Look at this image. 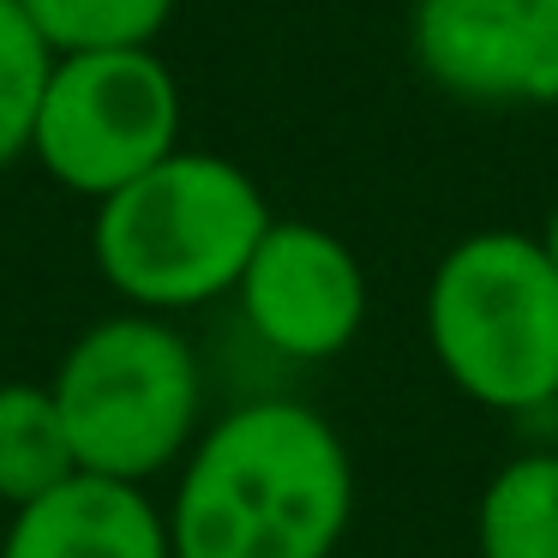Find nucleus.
<instances>
[{
  "instance_id": "nucleus-12",
  "label": "nucleus",
  "mask_w": 558,
  "mask_h": 558,
  "mask_svg": "<svg viewBox=\"0 0 558 558\" xmlns=\"http://www.w3.org/2000/svg\"><path fill=\"white\" fill-rule=\"evenodd\" d=\"M49 73H54V49L37 37V25L25 19L19 0H0V169L31 157Z\"/></svg>"
},
{
  "instance_id": "nucleus-4",
  "label": "nucleus",
  "mask_w": 558,
  "mask_h": 558,
  "mask_svg": "<svg viewBox=\"0 0 558 558\" xmlns=\"http://www.w3.org/2000/svg\"><path fill=\"white\" fill-rule=\"evenodd\" d=\"M49 390L78 474L145 486L181 469L205 433V366L162 313H114L78 330Z\"/></svg>"
},
{
  "instance_id": "nucleus-10",
  "label": "nucleus",
  "mask_w": 558,
  "mask_h": 558,
  "mask_svg": "<svg viewBox=\"0 0 558 558\" xmlns=\"http://www.w3.org/2000/svg\"><path fill=\"white\" fill-rule=\"evenodd\" d=\"M78 474L73 438L49 385H0V505H31Z\"/></svg>"
},
{
  "instance_id": "nucleus-2",
  "label": "nucleus",
  "mask_w": 558,
  "mask_h": 558,
  "mask_svg": "<svg viewBox=\"0 0 558 558\" xmlns=\"http://www.w3.org/2000/svg\"><path fill=\"white\" fill-rule=\"evenodd\" d=\"M265 186L217 150H174L97 205L90 253L133 313H193L241 289L270 229Z\"/></svg>"
},
{
  "instance_id": "nucleus-6",
  "label": "nucleus",
  "mask_w": 558,
  "mask_h": 558,
  "mask_svg": "<svg viewBox=\"0 0 558 558\" xmlns=\"http://www.w3.org/2000/svg\"><path fill=\"white\" fill-rule=\"evenodd\" d=\"M409 54L433 90L469 109L558 102V0H414Z\"/></svg>"
},
{
  "instance_id": "nucleus-7",
  "label": "nucleus",
  "mask_w": 558,
  "mask_h": 558,
  "mask_svg": "<svg viewBox=\"0 0 558 558\" xmlns=\"http://www.w3.org/2000/svg\"><path fill=\"white\" fill-rule=\"evenodd\" d=\"M241 318L270 354L282 361H337L342 349H354L366 325V265L337 229L306 217H277L258 241L253 265L241 270Z\"/></svg>"
},
{
  "instance_id": "nucleus-8",
  "label": "nucleus",
  "mask_w": 558,
  "mask_h": 558,
  "mask_svg": "<svg viewBox=\"0 0 558 558\" xmlns=\"http://www.w3.org/2000/svg\"><path fill=\"white\" fill-rule=\"evenodd\" d=\"M0 558H174L169 517L145 486L73 474L13 510Z\"/></svg>"
},
{
  "instance_id": "nucleus-11",
  "label": "nucleus",
  "mask_w": 558,
  "mask_h": 558,
  "mask_svg": "<svg viewBox=\"0 0 558 558\" xmlns=\"http://www.w3.org/2000/svg\"><path fill=\"white\" fill-rule=\"evenodd\" d=\"M54 54L150 49L169 31L174 0H19Z\"/></svg>"
},
{
  "instance_id": "nucleus-13",
  "label": "nucleus",
  "mask_w": 558,
  "mask_h": 558,
  "mask_svg": "<svg viewBox=\"0 0 558 558\" xmlns=\"http://www.w3.org/2000/svg\"><path fill=\"white\" fill-rule=\"evenodd\" d=\"M541 241H546V253H553V265H558V205H553V217H546Z\"/></svg>"
},
{
  "instance_id": "nucleus-1",
  "label": "nucleus",
  "mask_w": 558,
  "mask_h": 558,
  "mask_svg": "<svg viewBox=\"0 0 558 558\" xmlns=\"http://www.w3.org/2000/svg\"><path fill=\"white\" fill-rule=\"evenodd\" d=\"M162 517L174 558H330L354 522V457L313 402H234L174 469Z\"/></svg>"
},
{
  "instance_id": "nucleus-5",
  "label": "nucleus",
  "mask_w": 558,
  "mask_h": 558,
  "mask_svg": "<svg viewBox=\"0 0 558 558\" xmlns=\"http://www.w3.org/2000/svg\"><path fill=\"white\" fill-rule=\"evenodd\" d=\"M181 150V85L157 49L54 54L31 157L78 198H109Z\"/></svg>"
},
{
  "instance_id": "nucleus-15",
  "label": "nucleus",
  "mask_w": 558,
  "mask_h": 558,
  "mask_svg": "<svg viewBox=\"0 0 558 558\" xmlns=\"http://www.w3.org/2000/svg\"><path fill=\"white\" fill-rule=\"evenodd\" d=\"M553 109H558V102H553Z\"/></svg>"
},
{
  "instance_id": "nucleus-9",
  "label": "nucleus",
  "mask_w": 558,
  "mask_h": 558,
  "mask_svg": "<svg viewBox=\"0 0 558 558\" xmlns=\"http://www.w3.org/2000/svg\"><path fill=\"white\" fill-rule=\"evenodd\" d=\"M474 553L481 558H558V450H522L474 505Z\"/></svg>"
},
{
  "instance_id": "nucleus-3",
  "label": "nucleus",
  "mask_w": 558,
  "mask_h": 558,
  "mask_svg": "<svg viewBox=\"0 0 558 558\" xmlns=\"http://www.w3.org/2000/svg\"><path fill=\"white\" fill-rule=\"evenodd\" d=\"M426 349L493 414H546L558 390V265L541 234L474 229L426 277Z\"/></svg>"
},
{
  "instance_id": "nucleus-14",
  "label": "nucleus",
  "mask_w": 558,
  "mask_h": 558,
  "mask_svg": "<svg viewBox=\"0 0 558 558\" xmlns=\"http://www.w3.org/2000/svg\"><path fill=\"white\" fill-rule=\"evenodd\" d=\"M546 421H553V433H558V390H553V402H546Z\"/></svg>"
}]
</instances>
